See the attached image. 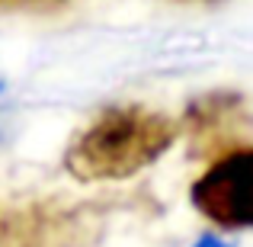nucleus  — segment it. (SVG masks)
Instances as JSON below:
<instances>
[{
	"instance_id": "obj_1",
	"label": "nucleus",
	"mask_w": 253,
	"mask_h": 247,
	"mask_svg": "<svg viewBox=\"0 0 253 247\" xmlns=\"http://www.w3.org/2000/svg\"><path fill=\"white\" fill-rule=\"evenodd\" d=\"M179 119L148 106L96 112L64 148V170L77 183H116L148 170L179 142Z\"/></svg>"
},
{
	"instance_id": "obj_2",
	"label": "nucleus",
	"mask_w": 253,
	"mask_h": 247,
	"mask_svg": "<svg viewBox=\"0 0 253 247\" xmlns=\"http://www.w3.org/2000/svg\"><path fill=\"white\" fill-rule=\"evenodd\" d=\"M189 202L224 231L253 228V145L221 151L192 183Z\"/></svg>"
},
{
	"instance_id": "obj_3",
	"label": "nucleus",
	"mask_w": 253,
	"mask_h": 247,
	"mask_svg": "<svg viewBox=\"0 0 253 247\" xmlns=\"http://www.w3.org/2000/svg\"><path fill=\"white\" fill-rule=\"evenodd\" d=\"M247 125H250L247 103H244L241 93L231 90H215L192 99L189 109L179 119V129L192 138V145H209V148L228 145V138L237 142V135Z\"/></svg>"
},
{
	"instance_id": "obj_4",
	"label": "nucleus",
	"mask_w": 253,
	"mask_h": 247,
	"mask_svg": "<svg viewBox=\"0 0 253 247\" xmlns=\"http://www.w3.org/2000/svg\"><path fill=\"white\" fill-rule=\"evenodd\" d=\"M192 247H234L231 241H224V238H218V235H202Z\"/></svg>"
},
{
	"instance_id": "obj_5",
	"label": "nucleus",
	"mask_w": 253,
	"mask_h": 247,
	"mask_svg": "<svg viewBox=\"0 0 253 247\" xmlns=\"http://www.w3.org/2000/svg\"><path fill=\"white\" fill-rule=\"evenodd\" d=\"M32 3H61V0H0V10H16V6H32Z\"/></svg>"
}]
</instances>
